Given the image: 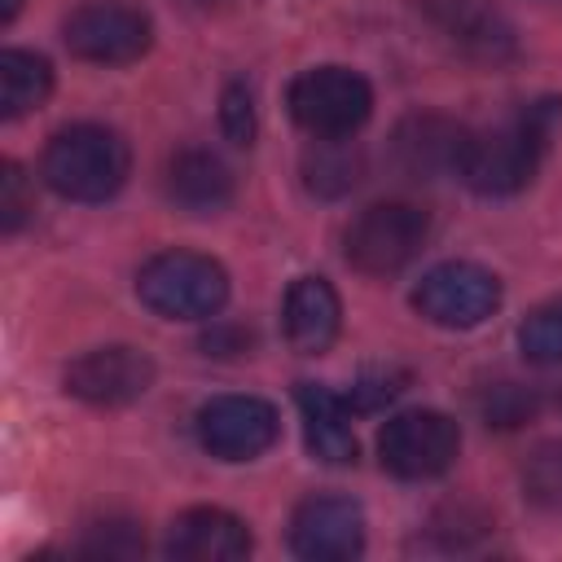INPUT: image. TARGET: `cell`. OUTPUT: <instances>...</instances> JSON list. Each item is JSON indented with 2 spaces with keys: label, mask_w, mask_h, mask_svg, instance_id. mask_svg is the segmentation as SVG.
Returning <instances> with one entry per match:
<instances>
[{
  "label": "cell",
  "mask_w": 562,
  "mask_h": 562,
  "mask_svg": "<svg viewBox=\"0 0 562 562\" xmlns=\"http://www.w3.org/2000/svg\"><path fill=\"white\" fill-rule=\"evenodd\" d=\"M558 114H562L558 101H536V105L518 110L514 119H505L501 127H487L479 136L470 132V145L461 158V180L483 198H509V193L527 189L540 167V154L553 136Z\"/></svg>",
  "instance_id": "obj_1"
},
{
  "label": "cell",
  "mask_w": 562,
  "mask_h": 562,
  "mask_svg": "<svg viewBox=\"0 0 562 562\" xmlns=\"http://www.w3.org/2000/svg\"><path fill=\"white\" fill-rule=\"evenodd\" d=\"M40 171H44L48 189L70 202H105L123 189V180L132 171V149L114 127L75 123L48 140Z\"/></svg>",
  "instance_id": "obj_2"
},
{
  "label": "cell",
  "mask_w": 562,
  "mask_h": 562,
  "mask_svg": "<svg viewBox=\"0 0 562 562\" xmlns=\"http://www.w3.org/2000/svg\"><path fill=\"white\" fill-rule=\"evenodd\" d=\"M136 294L167 321H206L228 299V272L198 250H162L136 272Z\"/></svg>",
  "instance_id": "obj_3"
},
{
  "label": "cell",
  "mask_w": 562,
  "mask_h": 562,
  "mask_svg": "<svg viewBox=\"0 0 562 562\" xmlns=\"http://www.w3.org/2000/svg\"><path fill=\"white\" fill-rule=\"evenodd\" d=\"M430 237V220L422 206L413 202H373L364 206L347 233H342V255L356 272L369 277H391L404 263H413L422 255Z\"/></svg>",
  "instance_id": "obj_4"
},
{
  "label": "cell",
  "mask_w": 562,
  "mask_h": 562,
  "mask_svg": "<svg viewBox=\"0 0 562 562\" xmlns=\"http://www.w3.org/2000/svg\"><path fill=\"white\" fill-rule=\"evenodd\" d=\"M373 110V88L347 66H312L290 83V114L312 136H351Z\"/></svg>",
  "instance_id": "obj_5"
},
{
  "label": "cell",
  "mask_w": 562,
  "mask_h": 562,
  "mask_svg": "<svg viewBox=\"0 0 562 562\" xmlns=\"http://www.w3.org/2000/svg\"><path fill=\"white\" fill-rule=\"evenodd\" d=\"M413 307L439 329H474L501 307V281L483 263L448 259L417 281Z\"/></svg>",
  "instance_id": "obj_6"
},
{
  "label": "cell",
  "mask_w": 562,
  "mask_h": 562,
  "mask_svg": "<svg viewBox=\"0 0 562 562\" xmlns=\"http://www.w3.org/2000/svg\"><path fill=\"white\" fill-rule=\"evenodd\" d=\"M66 48L97 66H127L145 57L154 40V22L145 9L123 0H88L66 18Z\"/></svg>",
  "instance_id": "obj_7"
},
{
  "label": "cell",
  "mask_w": 562,
  "mask_h": 562,
  "mask_svg": "<svg viewBox=\"0 0 562 562\" xmlns=\"http://www.w3.org/2000/svg\"><path fill=\"white\" fill-rule=\"evenodd\" d=\"M461 430L435 408L400 413L378 435V457L395 479H435L457 461Z\"/></svg>",
  "instance_id": "obj_8"
},
{
  "label": "cell",
  "mask_w": 562,
  "mask_h": 562,
  "mask_svg": "<svg viewBox=\"0 0 562 562\" xmlns=\"http://www.w3.org/2000/svg\"><path fill=\"white\" fill-rule=\"evenodd\" d=\"M281 435L277 408L259 395H215L198 408V443L220 461H255Z\"/></svg>",
  "instance_id": "obj_9"
},
{
  "label": "cell",
  "mask_w": 562,
  "mask_h": 562,
  "mask_svg": "<svg viewBox=\"0 0 562 562\" xmlns=\"http://www.w3.org/2000/svg\"><path fill=\"white\" fill-rule=\"evenodd\" d=\"M154 386V360L136 347H97L66 369V391L97 408H123Z\"/></svg>",
  "instance_id": "obj_10"
},
{
  "label": "cell",
  "mask_w": 562,
  "mask_h": 562,
  "mask_svg": "<svg viewBox=\"0 0 562 562\" xmlns=\"http://www.w3.org/2000/svg\"><path fill=\"white\" fill-rule=\"evenodd\" d=\"M290 549L307 562H342L364 549V514L347 496H307L290 518Z\"/></svg>",
  "instance_id": "obj_11"
},
{
  "label": "cell",
  "mask_w": 562,
  "mask_h": 562,
  "mask_svg": "<svg viewBox=\"0 0 562 562\" xmlns=\"http://www.w3.org/2000/svg\"><path fill=\"white\" fill-rule=\"evenodd\" d=\"M470 132L448 119V114H408L395 136H391V158L404 176L413 180H439V176H461Z\"/></svg>",
  "instance_id": "obj_12"
},
{
  "label": "cell",
  "mask_w": 562,
  "mask_h": 562,
  "mask_svg": "<svg viewBox=\"0 0 562 562\" xmlns=\"http://www.w3.org/2000/svg\"><path fill=\"white\" fill-rule=\"evenodd\" d=\"M167 553L180 562H233L250 553V531L237 514L198 505L184 509L167 531Z\"/></svg>",
  "instance_id": "obj_13"
},
{
  "label": "cell",
  "mask_w": 562,
  "mask_h": 562,
  "mask_svg": "<svg viewBox=\"0 0 562 562\" xmlns=\"http://www.w3.org/2000/svg\"><path fill=\"white\" fill-rule=\"evenodd\" d=\"M281 325L294 351L316 356L338 338L342 325V303L334 294V285L325 277H299L285 290V307H281Z\"/></svg>",
  "instance_id": "obj_14"
},
{
  "label": "cell",
  "mask_w": 562,
  "mask_h": 562,
  "mask_svg": "<svg viewBox=\"0 0 562 562\" xmlns=\"http://www.w3.org/2000/svg\"><path fill=\"white\" fill-rule=\"evenodd\" d=\"M430 18L465 57L501 61V57L514 53L509 22L483 0H430Z\"/></svg>",
  "instance_id": "obj_15"
},
{
  "label": "cell",
  "mask_w": 562,
  "mask_h": 562,
  "mask_svg": "<svg viewBox=\"0 0 562 562\" xmlns=\"http://www.w3.org/2000/svg\"><path fill=\"white\" fill-rule=\"evenodd\" d=\"M294 404H299L312 457H321L325 465H351L356 461V430H351L347 404L329 386H316V382H299Z\"/></svg>",
  "instance_id": "obj_16"
},
{
  "label": "cell",
  "mask_w": 562,
  "mask_h": 562,
  "mask_svg": "<svg viewBox=\"0 0 562 562\" xmlns=\"http://www.w3.org/2000/svg\"><path fill=\"white\" fill-rule=\"evenodd\" d=\"M167 193L189 215H211L233 202V171L211 149H184L167 167Z\"/></svg>",
  "instance_id": "obj_17"
},
{
  "label": "cell",
  "mask_w": 562,
  "mask_h": 562,
  "mask_svg": "<svg viewBox=\"0 0 562 562\" xmlns=\"http://www.w3.org/2000/svg\"><path fill=\"white\" fill-rule=\"evenodd\" d=\"M48 92H53V66L40 53H26V48L0 53V114L4 119L31 114L35 105H44Z\"/></svg>",
  "instance_id": "obj_18"
},
{
  "label": "cell",
  "mask_w": 562,
  "mask_h": 562,
  "mask_svg": "<svg viewBox=\"0 0 562 562\" xmlns=\"http://www.w3.org/2000/svg\"><path fill=\"white\" fill-rule=\"evenodd\" d=\"M303 180L321 198H342L360 184V154L342 136H321L303 154Z\"/></svg>",
  "instance_id": "obj_19"
},
{
  "label": "cell",
  "mask_w": 562,
  "mask_h": 562,
  "mask_svg": "<svg viewBox=\"0 0 562 562\" xmlns=\"http://www.w3.org/2000/svg\"><path fill=\"white\" fill-rule=\"evenodd\" d=\"M518 347L531 364H562V299L540 303L522 325H518Z\"/></svg>",
  "instance_id": "obj_20"
},
{
  "label": "cell",
  "mask_w": 562,
  "mask_h": 562,
  "mask_svg": "<svg viewBox=\"0 0 562 562\" xmlns=\"http://www.w3.org/2000/svg\"><path fill=\"white\" fill-rule=\"evenodd\" d=\"M536 391L531 386H518V382H496V386H487V395H483V417H487V426H501V430H514V426H522L527 417H536Z\"/></svg>",
  "instance_id": "obj_21"
},
{
  "label": "cell",
  "mask_w": 562,
  "mask_h": 562,
  "mask_svg": "<svg viewBox=\"0 0 562 562\" xmlns=\"http://www.w3.org/2000/svg\"><path fill=\"white\" fill-rule=\"evenodd\" d=\"M35 211V189L26 180V171L18 162H4L0 167V228L4 233H18Z\"/></svg>",
  "instance_id": "obj_22"
},
{
  "label": "cell",
  "mask_w": 562,
  "mask_h": 562,
  "mask_svg": "<svg viewBox=\"0 0 562 562\" xmlns=\"http://www.w3.org/2000/svg\"><path fill=\"white\" fill-rule=\"evenodd\" d=\"M522 483H527V496H531V501L558 505V501H562V448H558V443H544V448L527 461Z\"/></svg>",
  "instance_id": "obj_23"
},
{
  "label": "cell",
  "mask_w": 562,
  "mask_h": 562,
  "mask_svg": "<svg viewBox=\"0 0 562 562\" xmlns=\"http://www.w3.org/2000/svg\"><path fill=\"white\" fill-rule=\"evenodd\" d=\"M220 127L233 145H250L255 140V97L246 83H228L220 97Z\"/></svg>",
  "instance_id": "obj_24"
},
{
  "label": "cell",
  "mask_w": 562,
  "mask_h": 562,
  "mask_svg": "<svg viewBox=\"0 0 562 562\" xmlns=\"http://www.w3.org/2000/svg\"><path fill=\"white\" fill-rule=\"evenodd\" d=\"M145 549V536L136 531V522H97L83 540V553H105V558H127V553H140Z\"/></svg>",
  "instance_id": "obj_25"
},
{
  "label": "cell",
  "mask_w": 562,
  "mask_h": 562,
  "mask_svg": "<svg viewBox=\"0 0 562 562\" xmlns=\"http://www.w3.org/2000/svg\"><path fill=\"white\" fill-rule=\"evenodd\" d=\"M400 391H404V373H400V369H378V373H364V378L351 386V404H356L360 413H369V408L391 404Z\"/></svg>",
  "instance_id": "obj_26"
},
{
  "label": "cell",
  "mask_w": 562,
  "mask_h": 562,
  "mask_svg": "<svg viewBox=\"0 0 562 562\" xmlns=\"http://www.w3.org/2000/svg\"><path fill=\"white\" fill-rule=\"evenodd\" d=\"M18 9H22V0H0V22H13Z\"/></svg>",
  "instance_id": "obj_27"
}]
</instances>
